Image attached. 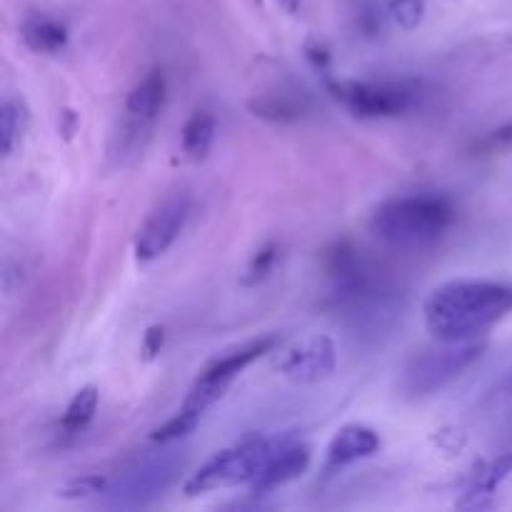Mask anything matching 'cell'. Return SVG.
<instances>
[{
    "instance_id": "1",
    "label": "cell",
    "mask_w": 512,
    "mask_h": 512,
    "mask_svg": "<svg viewBox=\"0 0 512 512\" xmlns=\"http://www.w3.org/2000/svg\"><path fill=\"white\" fill-rule=\"evenodd\" d=\"M512 313V285L498 280H450L425 300V325L440 343L478 340Z\"/></svg>"
},
{
    "instance_id": "2",
    "label": "cell",
    "mask_w": 512,
    "mask_h": 512,
    "mask_svg": "<svg viewBox=\"0 0 512 512\" xmlns=\"http://www.w3.org/2000/svg\"><path fill=\"white\" fill-rule=\"evenodd\" d=\"M453 220V200L440 193H413L380 203L370 218V230L390 248L423 250L438 243Z\"/></svg>"
},
{
    "instance_id": "3",
    "label": "cell",
    "mask_w": 512,
    "mask_h": 512,
    "mask_svg": "<svg viewBox=\"0 0 512 512\" xmlns=\"http://www.w3.org/2000/svg\"><path fill=\"white\" fill-rule=\"evenodd\" d=\"M278 438H263V435H250L240 440L233 448H225L205 460L198 470L185 483V495L213 493V490L235 488V485H250L265 468L270 455L278 450Z\"/></svg>"
},
{
    "instance_id": "4",
    "label": "cell",
    "mask_w": 512,
    "mask_h": 512,
    "mask_svg": "<svg viewBox=\"0 0 512 512\" xmlns=\"http://www.w3.org/2000/svg\"><path fill=\"white\" fill-rule=\"evenodd\" d=\"M485 353L483 340H458V343H443L440 348L425 350L415 355L403 370L400 390L408 398H428L438 390L448 388L453 380L468 373Z\"/></svg>"
},
{
    "instance_id": "5",
    "label": "cell",
    "mask_w": 512,
    "mask_h": 512,
    "mask_svg": "<svg viewBox=\"0 0 512 512\" xmlns=\"http://www.w3.org/2000/svg\"><path fill=\"white\" fill-rule=\"evenodd\" d=\"M180 470H183V458L173 453H158L150 455V458L135 460L123 473L110 478L108 488L100 495L98 503L103 508L115 510L145 508L175 483Z\"/></svg>"
},
{
    "instance_id": "6",
    "label": "cell",
    "mask_w": 512,
    "mask_h": 512,
    "mask_svg": "<svg viewBox=\"0 0 512 512\" xmlns=\"http://www.w3.org/2000/svg\"><path fill=\"white\" fill-rule=\"evenodd\" d=\"M330 93L360 118H393L405 113L418 100V88L410 83H368V80H340L328 83Z\"/></svg>"
},
{
    "instance_id": "7",
    "label": "cell",
    "mask_w": 512,
    "mask_h": 512,
    "mask_svg": "<svg viewBox=\"0 0 512 512\" xmlns=\"http://www.w3.org/2000/svg\"><path fill=\"white\" fill-rule=\"evenodd\" d=\"M275 345H278V335H265V338L253 340V343L243 345V348L213 360V363L198 375V380L193 383V388H190L188 398L183 400V405H188V408H195V410H203L205 413L210 405H215L220 398H223L225 390L233 385V380L238 378L245 368H250L255 360H260L265 353L275 350Z\"/></svg>"
},
{
    "instance_id": "8",
    "label": "cell",
    "mask_w": 512,
    "mask_h": 512,
    "mask_svg": "<svg viewBox=\"0 0 512 512\" xmlns=\"http://www.w3.org/2000/svg\"><path fill=\"white\" fill-rule=\"evenodd\" d=\"M190 215V198L183 193L168 195L160 200L145 223L140 225L138 235H135V258L138 263H150V260L160 258L170 245L178 240L183 233L185 223Z\"/></svg>"
},
{
    "instance_id": "9",
    "label": "cell",
    "mask_w": 512,
    "mask_h": 512,
    "mask_svg": "<svg viewBox=\"0 0 512 512\" xmlns=\"http://www.w3.org/2000/svg\"><path fill=\"white\" fill-rule=\"evenodd\" d=\"M338 365V350L328 335H305L303 340L290 345L278 360V373L290 383L313 385L328 380Z\"/></svg>"
},
{
    "instance_id": "10",
    "label": "cell",
    "mask_w": 512,
    "mask_h": 512,
    "mask_svg": "<svg viewBox=\"0 0 512 512\" xmlns=\"http://www.w3.org/2000/svg\"><path fill=\"white\" fill-rule=\"evenodd\" d=\"M310 465V448L305 443H295V440H280L278 450L270 455L265 468L260 470L258 478L250 483L253 493H270L275 488L293 483L295 478L308 470Z\"/></svg>"
},
{
    "instance_id": "11",
    "label": "cell",
    "mask_w": 512,
    "mask_h": 512,
    "mask_svg": "<svg viewBox=\"0 0 512 512\" xmlns=\"http://www.w3.org/2000/svg\"><path fill=\"white\" fill-rule=\"evenodd\" d=\"M380 450V435L373 428L360 423L343 425L338 433L333 435L328 445V468H348V465L358 463V460L370 458Z\"/></svg>"
},
{
    "instance_id": "12",
    "label": "cell",
    "mask_w": 512,
    "mask_h": 512,
    "mask_svg": "<svg viewBox=\"0 0 512 512\" xmlns=\"http://www.w3.org/2000/svg\"><path fill=\"white\" fill-rule=\"evenodd\" d=\"M512 473V455H498V458L480 463L475 473L470 475V483L465 488L463 498L458 500V508H490L500 483L510 478Z\"/></svg>"
},
{
    "instance_id": "13",
    "label": "cell",
    "mask_w": 512,
    "mask_h": 512,
    "mask_svg": "<svg viewBox=\"0 0 512 512\" xmlns=\"http://www.w3.org/2000/svg\"><path fill=\"white\" fill-rule=\"evenodd\" d=\"M165 75L163 70H150L133 90H130L128 100H125V110H128L130 118L145 120V123H153L160 115L165 103Z\"/></svg>"
},
{
    "instance_id": "14",
    "label": "cell",
    "mask_w": 512,
    "mask_h": 512,
    "mask_svg": "<svg viewBox=\"0 0 512 512\" xmlns=\"http://www.w3.org/2000/svg\"><path fill=\"white\" fill-rule=\"evenodd\" d=\"M215 143V118L208 110H195L188 120H185L183 130H180V150L188 160L200 163L208 158L210 148Z\"/></svg>"
},
{
    "instance_id": "15",
    "label": "cell",
    "mask_w": 512,
    "mask_h": 512,
    "mask_svg": "<svg viewBox=\"0 0 512 512\" xmlns=\"http://www.w3.org/2000/svg\"><path fill=\"white\" fill-rule=\"evenodd\" d=\"M23 40L33 53H58L68 43V30L60 20L48 18V15H35V18L25 20L23 25Z\"/></svg>"
},
{
    "instance_id": "16",
    "label": "cell",
    "mask_w": 512,
    "mask_h": 512,
    "mask_svg": "<svg viewBox=\"0 0 512 512\" xmlns=\"http://www.w3.org/2000/svg\"><path fill=\"white\" fill-rule=\"evenodd\" d=\"M28 108H25L23 100L8 98L0 108V148L3 155H13V150L18 148L20 140H23L25 130H28Z\"/></svg>"
},
{
    "instance_id": "17",
    "label": "cell",
    "mask_w": 512,
    "mask_h": 512,
    "mask_svg": "<svg viewBox=\"0 0 512 512\" xmlns=\"http://www.w3.org/2000/svg\"><path fill=\"white\" fill-rule=\"evenodd\" d=\"M250 110H253L258 118L273 120V123H293V120L303 118L305 105L303 100L293 98V95L275 93V95H263V98H255L250 103Z\"/></svg>"
},
{
    "instance_id": "18",
    "label": "cell",
    "mask_w": 512,
    "mask_h": 512,
    "mask_svg": "<svg viewBox=\"0 0 512 512\" xmlns=\"http://www.w3.org/2000/svg\"><path fill=\"white\" fill-rule=\"evenodd\" d=\"M98 403H100V395L95 385H85V388H80L78 393L73 395V400L68 403V408H65L63 428L68 430V433H80V430L88 428L90 420H93L95 413H98Z\"/></svg>"
},
{
    "instance_id": "19",
    "label": "cell",
    "mask_w": 512,
    "mask_h": 512,
    "mask_svg": "<svg viewBox=\"0 0 512 512\" xmlns=\"http://www.w3.org/2000/svg\"><path fill=\"white\" fill-rule=\"evenodd\" d=\"M203 410H195V408H188V405H180L178 413L173 415V418L168 420L165 425H160L158 430H155L153 435H150V440L153 443H160V445H170L175 443V440L185 438V435H190L195 430V425L200 423V418H203Z\"/></svg>"
},
{
    "instance_id": "20",
    "label": "cell",
    "mask_w": 512,
    "mask_h": 512,
    "mask_svg": "<svg viewBox=\"0 0 512 512\" xmlns=\"http://www.w3.org/2000/svg\"><path fill=\"white\" fill-rule=\"evenodd\" d=\"M275 263H278V245L275 243H268V245H263L260 250H255L253 258H250V263H248V268H245V273H243V285L263 283V280L270 275V270L275 268Z\"/></svg>"
},
{
    "instance_id": "21",
    "label": "cell",
    "mask_w": 512,
    "mask_h": 512,
    "mask_svg": "<svg viewBox=\"0 0 512 512\" xmlns=\"http://www.w3.org/2000/svg\"><path fill=\"white\" fill-rule=\"evenodd\" d=\"M110 478H100V475H85V478L70 480L63 490H58L60 498H70V500H80V498H100L108 488Z\"/></svg>"
},
{
    "instance_id": "22",
    "label": "cell",
    "mask_w": 512,
    "mask_h": 512,
    "mask_svg": "<svg viewBox=\"0 0 512 512\" xmlns=\"http://www.w3.org/2000/svg\"><path fill=\"white\" fill-rule=\"evenodd\" d=\"M390 15L405 30H415L425 15V0H393Z\"/></svg>"
},
{
    "instance_id": "23",
    "label": "cell",
    "mask_w": 512,
    "mask_h": 512,
    "mask_svg": "<svg viewBox=\"0 0 512 512\" xmlns=\"http://www.w3.org/2000/svg\"><path fill=\"white\" fill-rule=\"evenodd\" d=\"M163 343H165V330L160 328V325L148 328V333L143 335V358L145 360L158 358V353L163 350Z\"/></svg>"
},
{
    "instance_id": "24",
    "label": "cell",
    "mask_w": 512,
    "mask_h": 512,
    "mask_svg": "<svg viewBox=\"0 0 512 512\" xmlns=\"http://www.w3.org/2000/svg\"><path fill=\"white\" fill-rule=\"evenodd\" d=\"M438 443H440V448L443 450H448V453H458L460 448H463L465 445V433L460 428H445V430H438Z\"/></svg>"
},
{
    "instance_id": "25",
    "label": "cell",
    "mask_w": 512,
    "mask_h": 512,
    "mask_svg": "<svg viewBox=\"0 0 512 512\" xmlns=\"http://www.w3.org/2000/svg\"><path fill=\"white\" fill-rule=\"evenodd\" d=\"M493 143L498 145V148H505V150H512V120L508 125H503V128L495 130L493 135Z\"/></svg>"
},
{
    "instance_id": "26",
    "label": "cell",
    "mask_w": 512,
    "mask_h": 512,
    "mask_svg": "<svg viewBox=\"0 0 512 512\" xmlns=\"http://www.w3.org/2000/svg\"><path fill=\"white\" fill-rule=\"evenodd\" d=\"M278 3H280V8H285L288 13H298V8H300V0H278Z\"/></svg>"
},
{
    "instance_id": "27",
    "label": "cell",
    "mask_w": 512,
    "mask_h": 512,
    "mask_svg": "<svg viewBox=\"0 0 512 512\" xmlns=\"http://www.w3.org/2000/svg\"><path fill=\"white\" fill-rule=\"evenodd\" d=\"M510 385H512V378H510Z\"/></svg>"
}]
</instances>
